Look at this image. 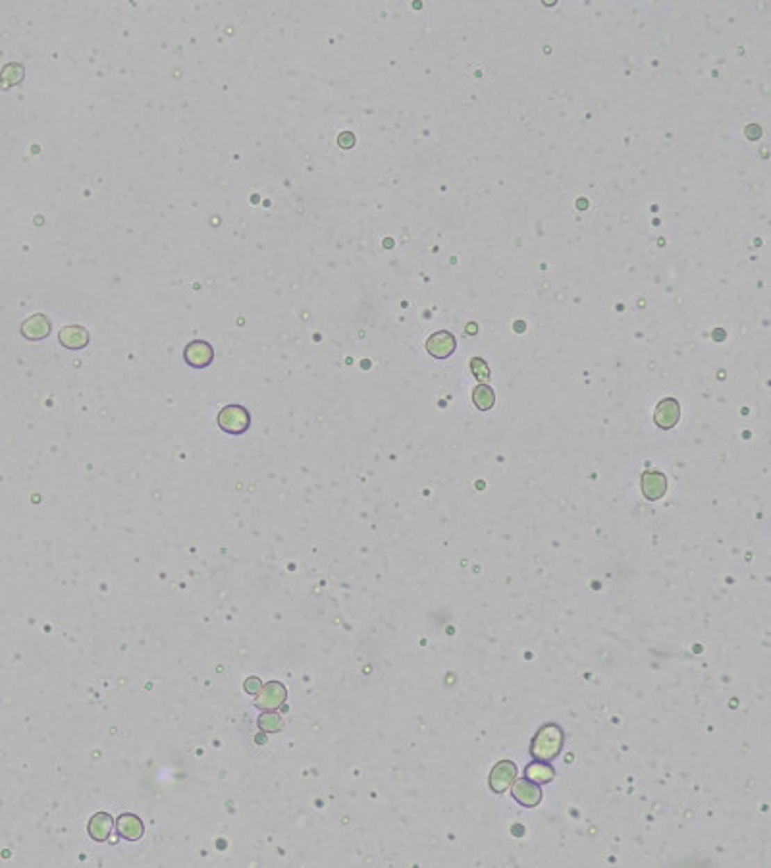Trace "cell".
<instances>
[{
  "instance_id": "6da1fadb",
  "label": "cell",
  "mask_w": 771,
  "mask_h": 868,
  "mask_svg": "<svg viewBox=\"0 0 771 868\" xmlns=\"http://www.w3.org/2000/svg\"><path fill=\"white\" fill-rule=\"evenodd\" d=\"M563 745H565V733H563V728L558 725V723H546V725H542V728L536 732V735L533 737V743H530V757H533L534 760L550 762V760H555V758L560 757Z\"/></svg>"
},
{
  "instance_id": "7a4b0ae2",
  "label": "cell",
  "mask_w": 771,
  "mask_h": 868,
  "mask_svg": "<svg viewBox=\"0 0 771 868\" xmlns=\"http://www.w3.org/2000/svg\"><path fill=\"white\" fill-rule=\"evenodd\" d=\"M249 425H251V415H249V411L243 405L232 403V405H226L218 413V426L226 434L239 436V434L247 433Z\"/></svg>"
},
{
  "instance_id": "3957f363",
  "label": "cell",
  "mask_w": 771,
  "mask_h": 868,
  "mask_svg": "<svg viewBox=\"0 0 771 868\" xmlns=\"http://www.w3.org/2000/svg\"><path fill=\"white\" fill-rule=\"evenodd\" d=\"M515 780H517V766H515V762L505 758V760H500L496 766L492 768L488 783H490V789L494 793H505L511 789Z\"/></svg>"
},
{
  "instance_id": "277c9868",
  "label": "cell",
  "mask_w": 771,
  "mask_h": 868,
  "mask_svg": "<svg viewBox=\"0 0 771 868\" xmlns=\"http://www.w3.org/2000/svg\"><path fill=\"white\" fill-rule=\"evenodd\" d=\"M511 795H513V799L517 801L521 807H526V809L538 807L540 801H542V789H540V785L533 783L530 780H526V778L513 782V785H511Z\"/></svg>"
},
{
  "instance_id": "5b68a950",
  "label": "cell",
  "mask_w": 771,
  "mask_h": 868,
  "mask_svg": "<svg viewBox=\"0 0 771 868\" xmlns=\"http://www.w3.org/2000/svg\"><path fill=\"white\" fill-rule=\"evenodd\" d=\"M184 359L189 367L193 369H204L212 363L214 359V349L209 341L195 340L189 341L184 349Z\"/></svg>"
},
{
  "instance_id": "8992f818",
  "label": "cell",
  "mask_w": 771,
  "mask_h": 868,
  "mask_svg": "<svg viewBox=\"0 0 771 868\" xmlns=\"http://www.w3.org/2000/svg\"><path fill=\"white\" fill-rule=\"evenodd\" d=\"M288 698V691L282 685L280 681H270L266 683L263 689L257 695V707L263 710H278V708L286 702Z\"/></svg>"
},
{
  "instance_id": "52a82bcc",
  "label": "cell",
  "mask_w": 771,
  "mask_h": 868,
  "mask_svg": "<svg viewBox=\"0 0 771 868\" xmlns=\"http://www.w3.org/2000/svg\"><path fill=\"white\" fill-rule=\"evenodd\" d=\"M679 419H681V405H679V401L675 398H665V400H661L658 403V408L654 411V421H656V425L663 428V431H669L673 426L677 425Z\"/></svg>"
},
{
  "instance_id": "ba28073f",
  "label": "cell",
  "mask_w": 771,
  "mask_h": 868,
  "mask_svg": "<svg viewBox=\"0 0 771 868\" xmlns=\"http://www.w3.org/2000/svg\"><path fill=\"white\" fill-rule=\"evenodd\" d=\"M457 348V341H455V336L448 330H440V332L432 334L428 341H426V349H428V353L436 359H446L449 357L453 351Z\"/></svg>"
},
{
  "instance_id": "9c48e42d",
  "label": "cell",
  "mask_w": 771,
  "mask_h": 868,
  "mask_svg": "<svg viewBox=\"0 0 771 868\" xmlns=\"http://www.w3.org/2000/svg\"><path fill=\"white\" fill-rule=\"evenodd\" d=\"M667 490V479L660 471H648L642 475V494L648 500H660Z\"/></svg>"
},
{
  "instance_id": "30bf717a",
  "label": "cell",
  "mask_w": 771,
  "mask_h": 868,
  "mask_svg": "<svg viewBox=\"0 0 771 868\" xmlns=\"http://www.w3.org/2000/svg\"><path fill=\"white\" fill-rule=\"evenodd\" d=\"M22 334L27 340H44L51 334V321L44 315H33L22 324Z\"/></svg>"
},
{
  "instance_id": "8fae6325",
  "label": "cell",
  "mask_w": 771,
  "mask_h": 868,
  "mask_svg": "<svg viewBox=\"0 0 771 868\" xmlns=\"http://www.w3.org/2000/svg\"><path fill=\"white\" fill-rule=\"evenodd\" d=\"M58 340L64 348L83 349L85 346L89 344V334H87V330H85L83 326L72 324V326H64V328L60 330Z\"/></svg>"
},
{
  "instance_id": "7c38bea8",
  "label": "cell",
  "mask_w": 771,
  "mask_h": 868,
  "mask_svg": "<svg viewBox=\"0 0 771 868\" xmlns=\"http://www.w3.org/2000/svg\"><path fill=\"white\" fill-rule=\"evenodd\" d=\"M525 778L526 780H530L533 783L544 785V783L553 782V778H555V770H553V766H550L548 762H544V760H533V762L525 768Z\"/></svg>"
},
{
  "instance_id": "4fadbf2b",
  "label": "cell",
  "mask_w": 771,
  "mask_h": 868,
  "mask_svg": "<svg viewBox=\"0 0 771 868\" xmlns=\"http://www.w3.org/2000/svg\"><path fill=\"white\" fill-rule=\"evenodd\" d=\"M112 828H114V820H112L111 814H106V812H99V814H95V817L89 820V826H87L89 835L93 837L95 842H104V839L111 835Z\"/></svg>"
},
{
  "instance_id": "5bb4252c",
  "label": "cell",
  "mask_w": 771,
  "mask_h": 868,
  "mask_svg": "<svg viewBox=\"0 0 771 868\" xmlns=\"http://www.w3.org/2000/svg\"><path fill=\"white\" fill-rule=\"evenodd\" d=\"M118 832L122 837H126L129 842H137L145 832L143 822L136 814H122L118 818Z\"/></svg>"
},
{
  "instance_id": "9a60e30c",
  "label": "cell",
  "mask_w": 771,
  "mask_h": 868,
  "mask_svg": "<svg viewBox=\"0 0 771 868\" xmlns=\"http://www.w3.org/2000/svg\"><path fill=\"white\" fill-rule=\"evenodd\" d=\"M473 401H475V405L480 411H488L496 403V394H494V390H492L488 384H480L473 392Z\"/></svg>"
},
{
  "instance_id": "2e32d148",
  "label": "cell",
  "mask_w": 771,
  "mask_h": 868,
  "mask_svg": "<svg viewBox=\"0 0 771 868\" xmlns=\"http://www.w3.org/2000/svg\"><path fill=\"white\" fill-rule=\"evenodd\" d=\"M26 76V70L22 64H17V62H12L8 66H4L2 68V74H0V79H2V87H12V86H17L22 79Z\"/></svg>"
},
{
  "instance_id": "e0dca14e",
  "label": "cell",
  "mask_w": 771,
  "mask_h": 868,
  "mask_svg": "<svg viewBox=\"0 0 771 868\" xmlns=\"http://www.w3.org/2000/svg\"><path fill=\"white\" fill-rule=\"evenodd\" d=\"M259 728L266 733L280 732L282 728H284V722H282L280 716L272 710V712H264V714H261V718H259Z\"/></svg>"
},
{
  "instance_id": "ac0fdd59",
  "label": "cell",
  "mask_w": 771,
  "mask_h": 868,
  "mask_svg": "<svg viewBox=\"0 0 771 868\" xmlns=\"http://www.w3.org/2000/svg\"><path fill=\"white\" fill-rule=\"evenodd\" d=\"M471 371H473V375L478 380H488L490 378V367L486 365V361L482 357H475L471 361Z\"/></svg>"
},
{
  "instance_id": "d6986e66",
  "label": "cell",
  "mask_w": 771,
  "mask_h": 868,
  "mask_svg": "<svg viewBox=\"0 0 771 868\" xmlns=\"http://www.w3.org/2000/svg\"><path fill=\"white\" fill-rule=\"evenodd\" d=\"M243 689L249 693V695H259V691L263 689V683L259 677H249V680L243 683Z\"/></svg>"
},
{
  "instance_id": "ffe728a7",
  "label": "cell",
  "mask_w": 771,
  "mask_h": 868,
  "mask_svg": "<svg viewBox=\"0 0 771 868\" xmlns=\"http://www.w3.org/2000/svg\"><path fill=\"white\" fill-rule=\"evenodd\" d=\"M353 143H355V136H353V134L346 131V134H341V136H339V145H341L343 149L353 147Z\"/></svg>"
}]
</instances>
